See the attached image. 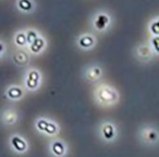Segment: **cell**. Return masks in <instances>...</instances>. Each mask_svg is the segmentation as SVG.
Here are the masks:
<instances>
[{
  "mask_svg": "<svg viewBox=\"0 0 159 157\" xmlns=\"http://www.w3.org/2000/svg\"><path fill=\"white\" fill-rule=\"evenodd\" d=\"M94 100L98 106L112 107L119 103L120 94L115 86L107 83H100L94 89Z\"/></svg>",
  "mask_w": 159,
  "mask_h": 157,
  "instance_id": "cell-1",
  "label": "cell"
},
{
  "mask_svg": "<svg viewBox=\"0 0 159 157\" xmlns=\"http://www.w3.org/2000/svg\"><path fill=\"white\" fill-rule=\"evenodd\" d=\"M139 143L147 147H155L159 144V129L154 124H144L137 131Z\"/></svg>",
  "mask_w": 159,
  "mask_h": 157,
  "instance_id": "cell-2",
  "label": "cell"
},
{
  "mask_svg": "<svg viewBox=\"0 0 159 157\" xmlns=\"http://www.w3.org/2000/svg\"><path fill=\"white\" fill-rule=\"evenodd\" d=\"M34 128L38 133L49 137H56L61 131V127L58 122L47 117H38L34 122Z\"/></svg>",
  "mask_w": 159,
  "mask_h": 157,
  "instance_id": "cell-3",
  "label": "cell"
},
{
  "mask_svg": "<svg viewBox=\"0 0 159 157\" xmlns=\"http://www.w3.org/2000/svg\"><path fill=\"white\" fill-rule=\"evenodd\" d=\"M98 136L104 143H115L119 137V129L112 120H102L98 126Z\"/></svg>",
  "mask_w": 159,
  "mask_h": 157,
  "instance_id": "cell-4",
  "label": "cell"
},
{
  "mask_svg": "<svg viewBox=\"0 0 159 157\" xmlns=\"http://www.w3.org/2000/svg\"><path fill=\"white\" fill-rule=\"evenodd\" d=\"M43 84V75L37 68H29L25 71L23 86L26 92L34 93L38 91Z\"/></svg>",
  "mask_w": 159,
  "mask_h": 157,
  "instance_id": "cell-5",
  "label": "cell"
},
{
  "mask_svg": "<svg viewBox=\"0 0 159 157\" xmlns=\"http://www.w3.org/2000/svg\"><path fill=\"white\" fill-rule=\"evenodd\" d=\"M112 24V18L107 11H97L93 16L92 19V26L98 33H104L107 32L111 27Z\"/></svg>",
  "mask_w": 159,
  "mask_h": 157,
  "instance_id": "cell-6",
  "label": "cell"
},
{
  "mask_svg": "<svg viewBox=\"0 0 159 157\" xmlns=\"http://www.w3.org/2000/svg\"><path fill=\"white\" fill-rule=\"evenodd\" d=\"M8 145H9L10 150L16 155H24L29 152L30 150V144L29 141L25 139L23 135L16 133L12 134L8 140Z\"/></svg>",
  "mask_w": 159,
  "mask_h": 157,
  "instance_id": "cell-7",
  "label": "cell"
},
{
  "mask_svg": "<svg viewBox=\"0 0 159 157\" xmlns=\"http://www.w3.org/2000/svg\"><path fill=\"white\" fill-rule=\"evenodd\" d=\"M133 53H134V57L136 58V60H139L142 63H148L156 57L152 49V46L148 42H143L137 44L134 47Z\"/></svg>",
  "mask_w": 159,
  "mask_h": 157,
  "instance_id": "cell-8",
  "label": "cell"
},
{
  "mask_svg": "<svg viewBox=\"0 0 159 157\" xmlns=\"http://www.w3.org/2000/svg\"><path fill=\"white\" fill-rule=\"evenodd\" d=\"M48 154L50 157H66L69 154L68 144L59 137H53L48 143Z\"/></svg>",
  "mask_w": 159,
  "mask_h": 157,
  "instance_id": "cell-9",
  "label": "cell"
},
{
  "mask_svg": "<svg viewBox=\"0 0 159 157\" xmlns=\"http://www.w3.org/2000/svg\"><path fill=\"white\" fill-rule=\"evenodd\" d=\"M82 76L87 83L94 84V83H97L98 81L102 80V77L104 76V69L97 63L89 64L83 70Z\"/></svg>",
  "mask_w": 159,
  "mask_h": 157,
  "instance_id": "cell-10",
  "label": "cell"
},
{
  "mask_svg": "<svg viewBox=\"0 0 159 157\" xmlns=\"http://www.w3.org/2000/svg\"><path fill=\"white\" fill-rule=\"evenodd\" d=\"M75 44L82 50H92L97 45V37L93 33H82L76 36Z\"/></svg>",
  "mask_w": 159,
  "mask_h": 157,
  "instance_id": "cell-11",
  "label": "cell"
},
{
  "mask_svg": "<svg viewBox=\"0 0 159 157\" xmlns=\"http://www.w3.org/2000/svg\"><path fill=\"white\" fill-rule=\"evenodd\" d=\"M20 120V113L13 107H7L0 113V121L5 127L16 126Z\"/></svg>",
  "mask_w": 159,
  "mask_h": 157,
  "instance_id": "cell-12",
  "label": "cell"
},
{
  "mask_svg": "<svg viewBox=\"0 0 159 157\" xmlns=\"http://www.w3.org/2000/svg\"><path fill=\"white\" fill-rule=\"evenodd\" d=\"M25 92H26V90H25L24 86H22V85L11 84L6 87L5 97L7 98V99L11 100V102H19V100L24 98Z\"/></svg>",
  "mask_w": 159,
  "mask_h": 157,
  "instance_id": "cell-13",
  "label": "cell"
},
{
  "mask_svg": "<svg viewBox=\"0 0 159 157\" xmlns=\"http://www.w3.org/2000/svg\"><path fill=\"white\" fill-rule=\"evenodd\" d=\"M31 53L25 49H18L11 55V61L20 68H25L31 62Z\"/></svg>",
  "mask_w": 159,
  "mask_h": 157,
  "instance_id": "cell-14",
  "label": "cell"
},
{
  "mask_svg": "<svg viewBox=\"0 0 159 157\" xmlns=\"http://www.w3.org/2000/svg\"><path fill=\"white\" fill-rule=\"evenodd\" d=\"M47 45H48V43H47L46 37L40 34L32 44H30L29 46H27L26 50L33 56H39L46 50Z\"/></svg>",
  "mask_w": 159,
  "mask_h": 157,
  "instance_id": "cell-15",
  "label": "cell"
},
{
  "mask_svg": "<svg viewBox=\"0 0 159 157\" xmlns=\"http://www.w3.org/2000/svg\"><path fill=\"white\" fill-rule=\"evenodd\" d=\"M14 6L19 12L24 14L33 13L36 10L35 0H16Z\"/></svg>",
  "mask_w": 159,
  "mask_h": 157,
  "instance_id": "cell-16",
  "label": "cell"
},
{
  "mask_svg": "<svg viewBox=\"0 0 159 157\" xmlns=\"http://www.w3.org/2000/svg\"><path fill=\"white\" fill-rule=\"evenodd\" d=\"M13 44L19 49L27 48V39H26V34H25V30H21V31L16 32V34L13 36Z\"/></svg>",
  "mask_w": 159,
  "mask_h": 157,
  "instance_id": "cell-17",
  "label": "cell"
},
{
  "mask_svg": "<svg viewBox=\"0 0 159 157\" xmlns=\"http://www.w3.org/2000/svg\"><path fill=\"white\" fill-rule=\"evenodd\" d=\"M148 33L150 34V36H156L159 35V16L152 18L148 23Z\"/></svg>",
  "mask_w": 159,
  "mask_h": 157,
  "instance_id": "cell-18",
  "label": "cell"
},
{
  "mask_svg": "<svg viewBox=\"0 0 159 157\" xmlns=\"http://www.w3.org/2000/svg\"><path fill=\"white\" fill-rule=\"evenodd\" d=\"M25 34H26V39H27V46L30 44L34 42L38 36L40 35V33L35 29H32V27H29V29L25 30Z\"/></svg>",
  "mask_w": 159,
  "mask_h": 157,
  "instance_id": "cell-19",
  "label": "cell"
},
{
  "mask_svg": "<svg viewBox=\"0 0 159 157\" xmlns=\"http://www.w3.org/2000/svg\"><path fill=\"white\" fill-rule=\"evenodd\" d=\"M148 43H149V45L152 46V51H154L155 56L159 57V35L150 36Z\"/></svg>",
  "mask_w": 159,
  "mask_h": 157,
  "instance_id": "cell-20",
  "label": "cell"
},
{
  "mask_svg": "<svg viewBox=\"0 0 159 157\" xmlns=\"http://www.w3.org/2000/svg\"><path fill=\"white\" fill-rule=\"evenodd\" d=\"M6 53H7V46H6L3 40L0 39V60H2V58L5 57Z\"/></svg>",
  "mask_w": 159,
  "mask_h": 157,
  "instance_id": "cell-21",
  "label": "cell"
}]
</instances>
